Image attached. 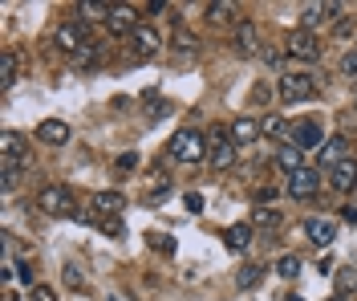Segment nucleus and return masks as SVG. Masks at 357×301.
Segmentation results:
<instances>
[{
  "mask_svg": "<svg viewBox=\"0 0 357 301\" xmlns=\"http://www.w3.org/2000/svg\"><path fill=\"white\" fill-rule=\"evenodd\" d=\"M167 155L175 163H183V167H195V163L207 159V135L203 131H195V126H183V131H175L171 135V142H167Z\"/></svg>",
  "mask_w": 357,
  "mask_h": 301,
  "instance_id": "nucleus-1",
  "label": "nucleus"
},
{
  "mask_svg": "<svg viewBox=\"0 0 357 301\" xmlns=\"http://www.w3.org/2000/svg\"><path fill=\"white\" fill-rule=\"evenodd\" d=\"M317 90H321V78L317 73H284L280 82H276V94H280V102H289V106H296V102H312L317 98Z\"/></svg>",
  "mask_w": 357,
  "mask_h": 301,
  "instance_id": "nucleus-2",
  "label": "nucleus"
},
{
  "mask_svg": "<svg viewBox=\"0 0 357 301\" xmlns=\"http://www.w3.org/2000/svg\"><path fill=\"white\" fill-rule=\"evenodd\" d=\"M207 163H211L215 171H227V167H236V139H231V131L215 126V131L207 135Z\"/></svg>",
  "mask_w": 357,
  "mask_h": 301,
  "instance_id": "nucleus-3",
  "label": "nucleus"
},
{
  "mask_svg": "<svg viewBox=\"0 0 357 301\" xmlns=\"http://www.w3.org/2000/svg\"><path fill=\"white\" fill-rule=\"evenodd\" d=\"M37 208L45 212V216H73V191L61 184H49L37 191Z\"/></svg>",
  "mask_w": 357,
  "mask_h": 301,
  "instance_id": "nucleus-4",
  "label": "nucleus"
},
{
  "mask_svg": "<svg viewBox=\"0 0 357 301\" xmlns=\"http://www.w3.org/2000/svg\"><path fill=\"white\" fill-rule=\"evenodd\" d=\"M284 49H289V57L317 61V57H321V37H317V33H309V29H292L289 41H284Z\"/></svg>",
  "mask_w": 357,
  "mask_h": 301,
  "instance_id": "nucleus-5",
  "label": "nucleus"
},
{
  "mask_svg": "<svg viewBox=\"0 0 357 301\" xmlns=\"http://www.w3.org/2000/svg\"><path fill=\"white\" fill-rule=\"evenodd\" d=\"M317 191H321V171L301 167V171H292L289 175V196L292 200H312Z\"/></svg>",
  "mask_w": 357,
  "mask_h": 301,
  "instance_id": "nucleus-6",
  "label": "nucleus"
},
{
  "mask_svg": "<svg viewBox=\"0 0 357 301\" xmlns=\"http://www.w3.org/2000/svg\"><path fill=\"white\" fill-rule=\"evenodd\" d=\"M292 147H296V151H321V147H325V139H321V122H312V118L292 122Z\"/></svg>",
  "mask_w": 357,
  "mask_h": 301,
  "instance_id": "nucleus-7",
  "label": "nucleus"
},
{
  "mask_svg": "<svg viewBox=\"0 0 357 301\" xmlns=\"http://www.w3.org/2000/svg\"><path fill=\"white\" fill-rule=\"evenodd\" d=\"M53 41H57V49H61L66 57H77V53L86 49V29H82V24H61Z\"/></svg>",
  "mask_w": 357,
  "mask_h": 301,
  "instance_id": "nucleus-8",
  "label": "nucleus"
},
{
  "mask_svg": "<svg viewBox=\"0 0 357 301\" xmlns=\"http://www.w3.org/2000/svg\"><path fill=\"white\" fill-rule=\"evenodd\" d=\"M329 187H333V191H341V196L357 187V159H354V155H349L345 163H337L333 171H329Z\"/></svg>",
  "mask_w": 357,
  "mask_h": 301,
  "instance_id": "nucleus-9",
  "label": "nucleus"
},
{
  "mask_svg": "<svg viewBox=\"0 0 357 301\" xmlns=\"http://www.w3.org/2000/svg\"><path fill=\"white\" fill-rule=\"evenodd\" d=\"M37 139L49 142V147H66L69 142V122H61V118H45V122H37Z\"/></svg>",
  "mask_w": 357,
  "mask_h": 301,
  "instance_id": "nucleus-10",
  "label": "nucleus"
},
{
  "mask_svg": "<svg viewBox=\"0 0 357 301\" xmlns=\"http://www.w3.org/2000/svg\"><path fill=\"white\" fill-rule=\"evenodd\" d=\"M345 159H349V139H345V135H329L325 147H321V163L333 171L337 163H345Z\"/></svg>",
  "mask_w": 357,
  "mask_h": 301,
  "instance_id": "nucleus-11",
  "label": "nucleus"
},
{
  "mask_svg": "<svg viewBox=\"0 0 357 301\" xmlns=\"http://www.w3.org/2000/svg\"><path fill=\"white\" fill-rule=\"evenodd\" d=\"M106 29H110L114 37H126V33H134V29H138V21H134V8H130V4H114Z\"/></svg>",
  "mask_w": 357,
  "mask_h": 301,
  "instance_id": "nucleus-12",
  "label": "nucleus"
},
{
  "mask_svg": "<svg viewBox=\"0 0 357 301\" xmlns=\"http://www.w3.org/2000/svg\"><path fill=\"white\" fill-rule=\"evenodd\" d=\"M93 212H102V216H122L126 212V196L122 191H93Z\"/></svg>",
  "mask_w": 357,
  "mask_h": 301,
  "instance_id": "nucleus-13",
  "label": "nucleus"
},
{
  "mask_svg": "<svg viewBox=\"0 0 357 301\" xmlns=\"http://www.w3.org/2000/svg\"><path fill=\"white\" fill-rule=\"evenodd\" d=\"M260 135H264V131H260V122H256L252 115H240L236 122H231V139H236V147H248V142H256Z\"/></svg>",
  "mask_w": 357,
  "mask_h": 301,
  "instance_id": "nucleus-14",
  "label": "nucleus"
},
{
  "mask_svg": "<svg viewBox=\"0 0 357 301\" xmlns=\"http://www.w3.org/2000/svg\"><path fill=\"white\" fill-rule=\"evenodd\" d=\"M337 13H341V4H309V8L301 13V29L317 33V24H325L329 17H337Z\"/></svg>",
  "mask_w": 357,
  "mask_h": 301,
  "instance_id": "nucleus-15",
  "label": "nucleus"
},
{
  "mask_svg": "<svg viewBox=\"0 0 357 301\" xmlns=\"http://www.w3.org/2000/svg\"><path fill=\"white\" fill-rule=\"evenodd\" d=\"M207 21L211 24H236V29H240V8H236V4H227V0H211V4H207Z\"/></svg>",
  "mask_w": 357,
  "mask_h": 301,
  "instance_id": "nucleus-16",
  "label": "nucleus"
},
{
  "mask_svg": "<svg viewBox=\"0 0 357 301\" xmlns=\"http://www.w3.org/2000/svg\"><path fill=\"white\" fill-rule=\"evenodd\" d=\"M0 155H4V159L29 163V147H24V139L17 135V131H4V135H0Z\"/></svg>",
  "mask_w": 357,
  "mask_h": 301,
  "instance_id": "nucleus-17",
  "label": "nucleus"
},
{
  "mask_svg": "<svg viewBox=\"0 0 357 301\" xmlns=\"http://www.w3.org/2000/svg\"><path fill=\"white\" fill-rule=\"evenodd\" d=\"M130 37H134V49L138 53H158L162 49V37H158V29H151V24H138Z\"/></svg>",
  "mask_w": 357,
  "mask_h": 301,
  "instance_id": "nucleus-18",
  "label": "nucleus"
},
{
  "mask_svg": "<svg viewBox=\"0 0 357 301\" xmlns=\"http://www.w3.org/2000/svg\"><path fill=\"white\" fill-rule=\"evenodd\" d=\"M305 236H309L312 244H333L337 224L333 220H305Z\"/></svg>",
  "mask_w": 357,
  "mask_h": 301,
  "instance_id": "nucleus-19",
  "label": "nucleus"
},
{
  "mask_svg": "<svg viewBox=\"0 0 357 301\" xmlns=\"http://www.w3.org/2000/svg\"><path fill=\"white\" fill-rule=\"evenodd\" d=\"M17 73H21V57H17L13 49H4V53H0V86L13 90V86H17Z\"/></svg>",
  "mask_w": 357,
  "mask_h": 301,
  "instance_id": "nucleus-20",
  "label": "nucleus"
},
{
  "mask_svg": "<svg viewBox=\"0 0 357 301\" xmlns=\"http://www.w3.org/2000/svg\"><path fill=\"white\" fill-rule=\"evenodd\" d=\"M260 131H264V139H292V126L284 115H264L260 118Z\"/></svg>",
  "mask_w": 357,
  "mask_h": 301,
  "instance_id": "nucleus-21",
  "label": "nucleus"
},
{
  "mask_svg": "<svg viewBox=\"0 0 357 301\" xmlns=\"http://www.w3.org/2000/svg\"><path fill=\"white\" fill-rule=\"evenodd\" d=\"M248 240H252V224H231V228L223 232V244H227L231 253H244Z\"/></svg>",
  "mask_w": 357,
  "mask_h": 301,
  "instance_id": "nucleus-22",
  "label": "nucleus"
},
{
  "mask_svg": "<svg viewBox=\"0 0 357 301\" xmlns=\"http://www.w3.org/2000/svg\"><path fill=\"white\" fill-rule=\"evenodd\" d=\"M276 167H280V171H301V167H305V151H296V147H280V155H276Z\"/></svg>",
  "mask_w": 357,
  "mask_h": 301,
  "instance_id": "nucleus-23",
  "label": "nucleus"
},
{
  "mask_svg": "<svg viewBox=\"0 0 357 301\" xmlns=\"http://www.w3.org/2000/svg\"><path fill=\"white\" fill-rule=\"evenodd\" d=\"M236 53H244V57L256 53V24L252 21H244L240 29H236Z\"/></svg>",
  "mask_w": 357,
  "mask_h": 301,
  "instance_id": "nucleus-24",
  "label": "nucleus"
},
{
  "mask_svg": "<svg viewBox=\"0 0 357 301\" xmlns=\"http://www.w3.org/2000/svg\"><path fill=\"white\" fill-rule=\"evenodd\" d=\"M280 220H284V216H280L276 208H256L252 212V224H256V228H276Z\"/></svg>",
  "mask_w": 357,
  "mask_h": 301,
  "instance_id": "nucleus-25",
  "label": "nucleus"
},
{
  "mask_svg": "<svg viewBox=\"0 0 357 301\" xmlns=\"http://www.w3.org/2000/svg\"><path fill=\"white\" fill-rule=\"evenodd\" d=\"M260 277H264V269H260V265H244V269L236 273V289H252Z\"/></svg>",
  "mask_w": 357,
  "mask_h": 301,
  "instance_id": "nucleus-26",
  "label": "nucleus"
},
{
  "mask_svg": "<svg viewBox=\"0 0 357 301\" xmlns=\"http://www.w3.org/2000/svg\"><path fill=\"white\" fill-rule=\"evenodd\" d=\"M337 293H341V298L357 293V269H341V273H337Z\"/></svg>",
  "mask_w": 357,
  "mask_h": 301,
  "instance_id": "nucleus-27",
  "label": "nucleus"
},
{
  "mask_svg": "<svg viewBox=\"0 0 357 301\" xmlns=\"http://www.w3.org/2000/svg\"><path fill=\"white\" fill-rule=\"evenodd\" d=\"M69 61H73L77 70H89V66H98V61H102V53H98V45H86L77 57H69Z\"/></svg>",
  "mask_w": 357,
  "mask_h": 301,
  "instance_id": "nucleus-28",
  "label": "nucleus"
},
{
  "mask_svg": "<svg viewBox=\"0 0 357 301\" xmlns=\"http://www.w3.org/2000/svg\"><path fill=\"white\" fill-rule=\"evenodd\" d=\"M296 273H301V256H280V260H276V277H296Z\"/></svg>",
  "mask_w": 357,
  "mask_h": 301,
  "instance_id": "nucleus-29",
  "label": "nucleus"
},
{
  "mask_svg": "<svg viewBox=\"0 0 357 301\" xmlns=\"http://www.w3.org/2000/svg\"><path fill=\"white\" fill-rule=\"evenodd\" d=\"M175 49H178V53H195V49H199V37H195V33H187V29H178V33H175Z\"/></svg>",
  "mask_w": 357,
  "mask_h": 301,
  "instance_id": "nucleus-30",
  "label": "nucleus"
},
{
  "mask_svg": "<svg viewBox=\"0 0 357 301\" xmlns=\"http://www.w3.org/2000/svg\"><path fill=\"white\" fill-rule=\"evenodd\" d=\"M98 228L110 232V236H118V232H122V216H102V220H98Z\"/></svg>",
  "mask_w": 357,
  "mask_h": 301,
  "instance_id": "nucleus-31",
  "label": "nucleus"
},
{
  "mask_svg": "<svg viewBox=\"0 0 357 301\" xmlns=\"http://www.w3.org/2000/svg\"><path fill=\"white\" fill-rule=\"evenodd\" d=\"M29 298H33V301H57V289H49V285H33V289H29Z\"/></svg>",
  "mask_w": 357,
  "mask_h": 301,
  "instance_id": "nucleus-32",
  "label": "nucleus"
},
{
  "mask_svg": "<svg viewBox=\"0 0 357 301\" xmlns=\"http://www.w3.org/2000/svg\"><path fill=\"white\" fill-rule=\"evenodd\" d=\"M341 73H345L349 82H357V53H345V61H341Z\"/></svg>",
  "mask_w": 357,
  "mask_h": 301,
  "instance_id": "nucleus-33",
  "label": "nucleus"
},
{
  "mask_svg": "<svg viewBox=\"0 0 357 301\" xmlns=\"http://www.w3.org/2000/svg\"><path fill=\"white\" fill-rule=\"evenodd\" d=\"M118 171H130V167H138V155L134 151H126V155H118V163H114Z\"/></svg>",
  "mask_w": 357,
  "mask_h": 301,
  "instance_id": "nucleus-34",
  "label": "nucleus"
},
{
  "mask_svg": "<svg viewBox=\"0 0 357 301\" xmlns=\"http://www.w3.org/2000/svg\"><path fill=\"white\" fill-rule=\"evenodd\" d=\"M17 277H21L29 289H33V269H29V260H21V265H17Z\"/></svg>",
  "mask_w": 357,
  "mask_h": 301,
  "instance_id": "nucleus-35",
  "label": "nucleus"
},
{
  "mask_svg": "<svg viewBox=\"0 0 357 301\" xmlns=\"http://www.w3.org/2000/svg\"><path fill=\"white\" fill-rule=\"evenodd\" d=\"M341 220H345V224H357V204H345V208H341Z\"/></svg>",
  "mask_w": 357,
  "mask_h": 301,
  "instance_id": "nucleus-36",
  "label": "nucleus"
},
{
  "mask_svg": "<svg viewBox=\"0 0 357 301\" xmlns=\"http://www.w3.org/2000/svg\"><path fill=\"white\" fill-rule=\"evenodd\" d=\"M155 249H162V253L171 256V253H175V240H171V236H158V240H155Z\"/></svg>",
  "mask_w": 357,
  "mask_h": 301,
  "instance_id": "nucleus-37",
  "label": "nucleus"
},
{
  "mask_svg": "<svg viewBox=\"0 0 357 301\" xmlns=\"http://www.w3.org/2000/svg\"><path fill=\"white\" fill-rule=\"evenodd\" d=\"M203 208V196L199 191H191V196H187V212H199Z\"/></svg>",
  "mask_w": 357,
  "mask_h": 301,
  "instance_id": "nucleus-38",
  "label": "nucleus"
},
{
  "mask_svg": "<svg viewBox=\"0 0 357 301\" xmlns=\"http://www.w3.org/2000/svg\"><path fill=\"white\" fill-rule=\"evenodd\" d=\"M66 281L73 285V289H82V273H77V269H66Z\"/></svg>",
  "mask_w": 357,
  "mask_h": 301,
  "instance_id": "nucleus-39",
  "label": "nucleus"
},
{
  "mask_svg": "<svg viewBox=\"0 0 357 301\" xmlns=\"http://www.w3.org/2000/svg\"><path fill=\"white\" fill-rule=\"evenodd\" d=\"M329 301H349V298H341V293H333V298H329Z\"/></svg>",
  "mask_w": 357,
  "mask_h": 301,
  "instance_id": "nucleus-40",
  "label": "nucleus"
},
{
  "mask_svg": "<svg viewBox=\"0 0 357 301\" xmlns=\"http://www.w3.org/2000/svg\"><path fill=\"white\" fill-rule=\"evenodd\" d=\"M354 110H357V94H354Z\"/></svg>",
  "mask_w": 357,
  "mask_h": 301,
  "instance_id": "nucleus-41",
  "label": "nucleus"
},
{
  "mask_svg": "<svg viewBox=\"0 0 357 301\" xmlns=\"http://www.w3.org/2000/svg\"><path fill=\"white\" fill-rule=\"evenodd\" d=\"M289 301H305V298H289Z\"/></svg>",
  "mask_w": 357,
  "mask_h": 301,
  "instance_id": "nucleus-42",
  "label": "nucleus"
},
{
  "mask_svg": "<svg viewBox=\"0 0 357 301\" xmlns=\"http://www.w3.org/2000/svg\"><path fill=\"white\" fill-rule=\"evenodd\" d=\"M110 301H126V298H110Z\"/></svg>",
  "mask_w": 357,
  "mask_h": 301,
  "instance_id": "nucleus-43",
  "label": "nucleus"
},
{
  "mask_svg": "<svg viewBox=\"0 0 357 301\" xmlns=\"http://www.w3.org/2000/svg\"><path fill=\"white\" fill-rule=\"evenodd\" d=\"M354 53H357V41H354Z\"/></svg>",
  "mask_w": 357,
  "mask_h": 301,
  "instance_id": "nucleus-44",
  "label": "nucleus"
}]
</instances>
